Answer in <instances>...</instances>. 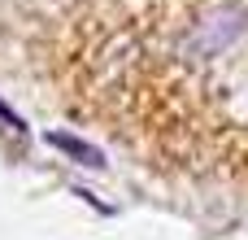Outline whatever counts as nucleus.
<instances>
[{
    "mask_svg": "<svg viewBox=\"0 0 248 240\" xmlns=\"http://www.w3.org/2000/svg\"><path fill=\"white\" fill-rule=\"evenodd\" d=\"M244 31H248L244 13H240V9H231V4H222V9L205 13V17L196 22L192 44H196V52H222V48H231Z\"/></svg>",
    "mask_w": 248,
    "mask_h": 240,
    "instance_id": "f257e3e1",
    "label": "nucleus"
},
{
    "mask_svg": "<svg viewBox=\"0 0 248 240\" xmlns=\"http://www.w3.org/2000/svg\"><path fill=\"white\" fill-rule=\"evenodd\" d=\"M57 153H65L74 166H92V171H105V153L96 149V144H87V140H78V136H70V131H48L44 136Z\"/></svg>",
    "mask_w": 248,
    "mask_h": 240,
    "instance_id": "f03ea898",
    "label": "nucleus"
},
{
    "mask_svg": "<svg viewBox=\"0 0 248 240\" xmlns=\"http://www.w3.org/2000/svg\"><path fill=\"white\" fill-rule=\"evenodd\" d=\"M0 127H4V131H26V122H22V118L9 109L4 101H0Z\"/></svg>",
    "mask_w": 248,
    "mask_h": 240,
    "instance_id": "7ed1b4c3",
    "label": "nucleus"
}]
</instances>
